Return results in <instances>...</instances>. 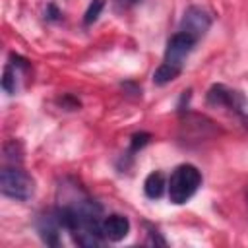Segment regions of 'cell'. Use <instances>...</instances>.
Masks as SVG:
<instances>
[{
    "mask_svg": "<svg viewBox=\"0 0 248 248\" xmlns=\"http://www.w3.org/2000/svg\"><path fill=\"white\" fill-rule=\"evenodd\" d=\"M211 27V16L205 8H200V6H190L186 8L182 19H180V29L178 31H184L188 35H192L196 41H200Z\"/></svg>",
    "mask_w": 248,
    "mask_h": 248,
    "instance_id": "5b68a950",
    "label": "cell"
},
{
    "mask_svg": "<svg viewBox=\"0 0 248 248\" xmlns=\"http://www.w3.org/2000/svg\"><path fill=\"white\" fill-rule=\"evenodd\" d=\"M58 16H60V12L56 10L54 4H50V6H48V17H50V19H58Z\"/></svg>",
    "mask_w": 248,
    "mask_h": 248,
    "instance_id": "9a60e30c",
    "label": "cell"
},
{
    "mask_svg": "<svg viewBox=\"0 0 248 248\" xmlns=\"http://www.w3.org/2000/svg\"><path fill=\"white\" fill-rule=\"evenodd\" d=\"M205 101L209 107H215V108H229L232 110L236 116H240L244 122L248 120L246 118V101L244 97L238 93V91H232L221 83L217 85H211L207 95H205Z\"/></svg>",
    "mask_w": 248,
    "mask_h": 248,
    "instance_id": "3957f363",
    "label": "cell"
},
{
    "mask_svg": "<svg viewBox=\"0 0 248 248\" xmlns=\"http://www.w3.org/2000/svg\"><path fill=\"white\" fill-rule=\"evenodd\" d=\"M196 39L184 31H176L169 43H167V48H165V62L167 64H172L176 68H182L184 66V60L188 58V54L194 50L196 46Z\"/></svg>",
    "mask_w": 248,
    "mask_h": 248,
    "instance_id": "277c9868",
    "label": "cell"
},
{
    "mask_svg": "<svg viewBox=\"0 0 248 248\" xmlns=\"http://www.w3.org/2000/svg\"><path fill=\"white\" fill-rule=\"evenodd\" d=\"M2 87H4L6 93H16V87H17V72H16V68H12V64H8L4 68Z\"/></svg>",
    "mask_w": 248,
    "mask_h": 248,
    "instance_id": "30bf717a",
    "label": "cell"
},
{
    "mask_svg": "<svg viewBox=\"0 0 248 248\" xmlns=\"http://www.w3.org/2000/svg\"><path fill=\"white\" fill-rule=\"evenodd\" d=\"M165 186L167 184H165L163 172L161 170H153V172L147 174V178L143 182V192H145V196L149 200H159L163 196V192H165Z\"/></svg>",
    "mask_w": 248,
    "mask_h": 248,
    "instance_id": "ba28073f",
    "label": "cell"
},
{
    "mask_svg": "<svg viewBox=\"0 0 248 248\" xmlns=\"http://www.w3.org/2000/svg\"><path fill=\"white\" fill-rule=\"evenodd\" d=\"M37 231H39V236L43 238L45 244H48V246H58V244H60V231H62V225L58 223L54 211L43 215V217L37 221Z\"/></svg>",
    "mask_w": 248,
    "mask_h": 248,
    "instance_id": "52a82bcc",
    "label": "cell"
},
{
    "mask_svg": "<svg viewBox=\"0 0 248 248\" xmlns=\"http://www.w3.org/2000/svg\"><path fill=\"white\" fill-rule=\"evenodd\" d=\"M101 231H103V236L110 242H120L128 236L130 232V221L128 217L124 215H118V213H112L108 217H105L101 221Z\"/></svg>",
    "mask_w": 248,
    "mask_h": 248,
    "instance_id": "8992f818",
    "label": "cell"
},
{
    "mask_svg": "<svg viewBox=\"0 0 248 248\" xmlns=\"http://www.w3.org/2000/svg\"><path fill=\"white\" fill-rule=\"evenodd\" d=\"M246 205H248V188H246Z\"/></svg>",
    "mask_w": 248,
    "mask_h": 248,
    "instance_id": "2e32d148",
    "label": "cell"
},
{
    "mask_svg": "<svg viewBox=\"0 0 248 248\" xmlns=\"http://www.w3.org/2000/svg\"><path fill=\"white\" fill-rule=\"evenodd\" d=\"M149 134H145V132H140V134H134L132 136V143H130V153H134V151H138V149H141L147 141H149Z\"/></svg>",
    "mask_w": 248,
    "mask_h": 248,
    "instance_id": "7c38bea8",
    "label": "cell"
},
{
    "mask_svg": "<svg viewBox=\"0 0 248 248\" xmlns=\"http://www.w3.org/2000/svg\"><path fill=\"white\" fill-rule=\"evenodd\" d=\"M200 186H202V172L198 170V167H194L190 163L178 165L170 172V178L167 184L170 203H174V205L186 203L198 192Z\"/></svg>",
    "mask_w": 248,
    "mask_h": 248,
    "instance_id": "6da1fadb",
    "label": "cell"
},
{
    "mask_svg": "<svg viewBox=\"0 0 248 248\" xmlns=\"http://www.w3.org/2000/svg\"><path fill=\"white\" fill-rule=\"evenodd\" d=\"M180 72H182V68H176V66H172V64L163 62V64L155 70L153 81H155V85H167V83H170L172 79H176V78L180 76Z\"/></svg>",
    "mask_w": 248,
    "mask_h": 248,
    "instance_id": "9c48e42d",
    "label": "cell"
},
{
    "mask_svg": "<svg viewBox=\"0 0 248 248\" xmlns=\"http://www.w3.org/2000/svg\"><path fill=\"white\" fill-rule=\"evenodd\" d=\"M147 244H161V246H165L167 240L161 238V234H159L157 231H149V240H147Z\"/></svg>",
    "mask_w": 248,
    "mask_h": 248,
    "instance_id": "4fadbf2b",
    "label": "cell"
},
{
    "mask_svg": "<svg viewBox=\"0 0 248 248\" xmlns=\"http://www.w3.org/2000/svg\"><path fill=\"white\" fill-rule=\"evenodd\" d=\"M0 190L6 198L27 202L35 194V180L19 167H4L0 172Z\"/></svg>",
    "mask_w": 248,
    "mask_h": 248,
    "instance_id": "7a4b0ae2",
    "label": "cell"
},
{
    "mask_svg": "<svg viewBox=\"0 0 248 248\" xmlns=\"http://www.w3.org/2000/svg\"><path fill=\"white\" fill-rule=\"evenodd\" d=\"M103 8H105V0H93V2L87 6L85 14H83V23H85V25H91L93 21H97V17L101 16Z\"/></svg>",
    "mask_w": 248,
    "mask_h": 248,
    "instance_id": "8fae6325",
    "label": "cell"
},
{
    "mask_svg": "<svg viewBox=\"0 0 248 248\" xmlns=\"http://www.w3.org/2000/svg\"><path fill=\"white\" fill-rule=\"evenodd\" d=\"M138 2H140V0H114V8L122 12V10L132 8V6H134V4H138Z\"/></svg>",
    "mask_w": 248,
    "mask_h": 248,
    "instance_id": "5bb4252c",
    "label": "cell"
}]
</instances>
